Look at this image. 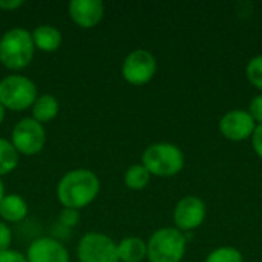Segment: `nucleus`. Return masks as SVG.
I'll return each instance as SVG.
<instances>
[{
  "label": "nucleus",
  "instance_id": "nucleus-16",
  "mask_svg": "<svg viewBox=\"0 0 262 262\" xmlns=\"http://www.w3.org/2000/svg\"><path fill=\"white\" fill-rule=\"evenodd\" d=\"M58 111H60V103H58L57 97H54L52 94L38 95L31 107L32 118L41 124L52 121L58 115Z\"/></svg>",
  "mask_w": 262,
  "mask_h": 262
},
{
  "label": "nucleus",
  "instance_id": "nucleus-18",
  "mask_svg": "<svg viewBox=\"0 0 262 262\" xmlns=\"http://www.w3.org/2000/svg\"><path fill=\"white\" fill-rule=\"evenodd\" d=\"M18 164V152L9 140L0 138V178L11 173Z\"/></svg>",
  "mask_w": 262,
  "mask_h": 262
},
{
  "label": "nucleus",
  "instance_id": "nucleus-6",
  "mask_svg": "<svg viewBox=\"0 0 262 262\" xmlns=\"http://www.w3.org/2000/svg\"><path fill=\"white\" fill-rule=\"evenodd\" d=\"M9 141L18 154L32 157L43 150L46 144V130L41 123L35 121L32 117H26L12 127Z\"/></svg>",
  "mask_w": 262,
  "mask_h": 262
},
{
  "label": "nucleus",
  "instance_id": "nucleus-26",
  "mask_svg": "<svg viewBox=\"0 0 262 262\" xmlns=\"http://www.w3.org/2000/svg\"><path fill=\"white\" fill-rule=\"evenodd\" d=\"M25 5L23 0H0V9L2 11H15Z\"/></svg>",
  "mask_w": 262,
  "mask_h": 262
},
{
  "label": "nucleus",
  "instance_id": "nucleus-14",
  "mask_svg": "<svg viewBox=\"0 0 262 262\" xmlns=\"http://www.w3.org/2000/svg\"><path fill=\"white\" fill-rule=\"evenodd\" d=\"M28 215V203L18 193H5L0 201V218L3 223H20Z\"/></svg>",
  "mask_w": 262,
  "mask_h": 262
},
{
  "label": "nucleus",
  "instance_id": "nucleus-9",
  "mask_svg": "<svg viewBox=\"0 0 262 262\" xmlns=\"http://www.w3.org/2000/svg\"><path fill=\"white\" fill-rule=\"evenodd\" d=\"M207 216L206 203L196 195H186L173 207V227L180 232H193L203 226Z\"/></svg>",
  "mask_w": 262,
  "mask_h": 262
},
{
  "label": "nucleus",
  "instance_id": "nucleus-15",
  "mask_svg": "<svg viewBox=\"0 0 262 262\" xmlns=\"http://www.w3.org/2000/svg\"><path fill=\"white\" fill-rule=\"evenodd\" d=\"M120 262H143L147 259V243L138 236H127L117 244Z\"/></svg>",
  "mask_w": 262,
  "mask_h": 262
},
{
  "label": "nucleus",
  "instance_id": "nucleus-12",
  "mask_svg": "<svg viewBox=\"0 0 262 262\" xmlns=\"http://www.w3.org/2000/svg\"><path fill=\"white\" fill-rule=\"evenodd\" d=\"M68 14L77 26L92 29L103 20L104 3L101 0H71L68 3Z\"/></svg>",
  "mask_w": 262,
  "mask_h": 262
},
{
  "label": "nucleus",
  "instance_id": "nucleus-13",
  "mask_svg": "<svg viewBox=\"0 0 262 262\" xmlns=\"http://www.w3.org/2000/svg\"><path fill=\"white\" fill-rule=\"evenodd\" d=\"M31 35L35 49L41 52H55L63 41L61 31L52 25H40L31 32Z\"/></svg>",
  "mask_w": 262,
  "mask_h": 262
},
{
  "label": "nucleus",
  "instance_id": "nucleus-20",
  "mask_svg": "<svg viewBox=\"0 0 262 262\" xmlns=\"http://www.w3.org/2000/svg\"><path fill=\"white\" fill-rule=\"evenodd\" d=\"M246 77L249 83L262 94V54L255 55L249 60L246 66Z\"/></svg>",
  "mask_w": 262,
  "mask_h": 262
},
{
  "label": "nucleus",
  "instance_id": "nucleus-28",
  "mask_svg": "<svg viewBox=\"0 0 262 262\" xmlns=\"http://www.w3.org/2000/svg\"><path fill=\"white\" fill-rule=\"evenodd\" d=\"M3 196H5V186H3V181L0 178V201L3 200Z\"/></svg>",
  "mask_w": 262,
  "mask_h": 262
},
{
  "label": "nucleus",
  "instance_id": "nucleus-8",
  "mask_svg": "<svg viewBox=\"0 0 262 262\" xmlns=\"http://www.w3.org/2000/svg\"><path fill=\"white\" fill-rule=\"evenodd\" d=\"M80 262H120L117 244L111 236L100 232H89L81 236L77 246Z\"/></svg>",
  "mask_w": 262,
  "mask_h": 262
},
{
  "label": "nucleus",
  "instance_id": "nucleus-2",
  "mask_svg": "<svg viewBox=\"0 0 262 262\" xmlns=\"http://www.w3.org/2000/svg\"><path fill=\"white\" fill-rule=\"evenodd\" d=\"M184 163L186 158L181 147L169 141L152 143L141 154V164L147 169L150 177H175L184 169Z\"/></svg>",
  "mask_w": 262,
  "mask_h": 262
},
{
  "label": "nucleus",
  "instance_id": "nucleus-3",
  "mask_svg": "<svg viewBox=\"0 0 262 262\" xmlns=\"http://www.w3.org/2000/svg\"><path fill=\"white\" fill-rule=\"evenodd\" d=\"M35 46L31 31L11 28L0 37V64L9 71L25 69L34 58Z\"/></svg>",
  "mask_w": 262,
  "mask_h": 262
},
{
  "label": "nucleus",
  "instance_id": "nucleus-1",
  "mask_svg": "<svg viewBox=\"0 0 262 262\" xmlns=\"http://www.w3.org/2000/svg\"><path fill=\"white\" fill-rule=\"evenodd\" d=\"M100 193V180L89 169H72L57 184V200L64 209L80 210Z\"/></svg>",
  "mask_w": 262,
  "mask_h": 262
},
{
  "label": "nucleus",
  "instance_id": "nucleus-5",
  "mask_svg": "<svg viewBox=\"0 0 262 262\" xmlns=\"http://www.w3.org/2000/svg\"><path fill=\"white\" fill-rule=\"evenodd\" d=\"M37 97V84L25 75L11 74L0 80V104L6 111L21 112L32 107Z\"/></svg>",
  "mask_w": 262,
  "mask_h": 262
},
{
  "label": "nucleus",
  "instance_id": "nucleus-22",
  "mask_svg": "<svg viewBox=\"0 0 262 262\" xmlns=\"http://www.w3.org/2000/svg\"><path fill=\"white\" fill-rule=\"evenodd\" d=\"M60 223L66 227H75L80 223V213L74 209H63L60 213Z\"/></svg>",
  "mask_w": 262,
  "mask_h": 262
},
{
  "label": "nucleus",
  "instance_id": "nucleus-10",
  "mask_svg": "<svg viewBox=\"0 0 262 262\" xmlns=\"http://www.w3.org/2000/svg\"><path fill=\"white\" fill-rule=\"evenodd\" d=\"M218 129L226 140L241 143L252 138L256 129V123L247 109H232L220 118Z\"/></svg>",
  "mask_w": 262,
  "mask_h": 262
},
{
  "label": "nucleus",
  "instance_id": "nucleus-11",
  "mask_svg": "<svg viewBox=\"0 0 262 262\" xmlns=\"http://www.w3.org/2000/svg\"><path fill=\"white\" fill-rule=\"evenodd\" d=\"M28 262H71L66 247L49 236L34 239L26 252Z\"/></svg>",
  "mask_w": 262,
  "mask_h": 262
},
{
  "label": "nucleus",
  "instance_id": "nucleus-17",
  "mask_svg": "<svg viewBox=\"0 0 262 262\" xmlns=\"http://www.w3.org/2000/svg\"><path fill=\"white\" fill-rule=\"evenodd\" d=\"M150 173L147 172V169L138 163V164H132L126 169L124 172V184L127 189L130 190H143L149 186L150 183Z\"/></svg>",
  "mask_w": 262,
  "mask_h": 262
},
{
  "label": "nucleus",
  "instance_id": "nucleus-4",
  "mask_svg": "<svg viewBox=\"0 0 262 262\" xmlns=\"http://www.w3.org/2000/svg\"><path fill=\"white\" fill-rule=\"evenodd\" d=\"M187 252L186 233L175 227H161L155 230L147 241L149 262H181Z\"/></svg>",
  "mask_w": 262,
  "mask_h": 262
},
{
  "label": "nucleus",
  "instance_id": "nucleus-23",
  "mask_svg": "<svg viewBox=\"0 0 262 262\" xmlns=\"http://www.w3.org/2000/svg\"><path fill=\"white\" fill-rule=\"evenodd\" d=\"M12 243V233L6 223L0 221V252L9 250Z\"/></svg>",
  "mask_w": 262,
  "mask_h": 262
},
{
  "label": "nucleus",
  "instance_id": "nucleus-21",
  "mask_svg": "<svg viewBox=\"0 0 262 262\" xmlns=\"http://www.w3.org/2000/svg\"><path fill=\"white\" fill-rule=\"evenodd\" d=\"M247 112L252 115L253 121L258 124H262V94H258L252 98V101L249 103V109Z\"/></svg>",
  "mask_w": 262,
  "mask_h": 262
},
{
  "label": "nucleus",
  "instance_id": "nucleus-7",
  "mask_svg": "<svg viewBox=\"0 0 262 262\" xmlns=\"http://www.w3.org/2000/svg\"><path fill=\"white\" fill-rule=\"evenodd\" d=\"M157 58L147 49H134L126 55L121 64L123 78L132 86L147 84L157 74Z\"/></svg>",
  "mask_w": 262,
  "mask_h": 262
},
{
  "label": "nucleus",
  "instance_id": "nucleus-24",
  "mask_svg": "<svg viewBox=\"0 0 262 262\" xmlns=\"http://www.w3.org/2000/svg\"><path fill=\"white\" fill-rule=\"evenodd\" d=\"M0 262H28L26 261V256L17 250H5V252H0Z\"/></svg>",
  "mask_w": 262,
  "mask_h": 262
},
{
  "label": "nucleus",
  "instance_id": "nucleus-27",
  "mask_svg": "<svg viewBox=\"0 0 262 262\" xmlns=\"http://www.w3.org/2000/svg\"><path fill=\"white\" fill-rule=\"evenodd\" d=\"M5 115H6V109L0 104V124H2L3 120H5Z\"/></svg>",
  "mask_w": 262,
  "mask_h": 262
},
{
  "label": "nucleus",
  "instance_id": "nucleus-25",
  "mask_svg": "<svg viewBox=\"0 0 262 262\" xmlns=\"http://www.w3.org/2000/svg\"><path fill=\"white\" fill-rule=\"evenodd\" d=\"M252 149L262 160V124H258L253 135H252Z\"/></svg>",
  "mask_w": 262,
  "mask_h": 262
},
{
  "label": "nucleus",
  "instance_id": "nucleus-19",
  "mask_svg": "<svg viewBox=\"0 0 262 262\" xmlns=\"http://www.w3.org/2000/svg\"><path fill=\"white\" fill-rule=\"evenodd\" d=\"M204 262H244V256L241 250L233 246H221L212 250Z\"/></svg>",
  "mask_w": 262,
  "mask_h": 262
}]
</instances>
